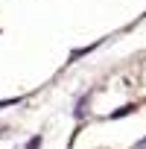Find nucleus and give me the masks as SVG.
Returning <instances> with one entry per match:
<instances>
[{
	"label": "nucleus",
	"mask_w": 146,
	"mask_h": 149,
	"mask_svg": "<svg viewBox=\"0 0 146 149\" xmlns=\"http://www.w3.org/2000/svg\"><path fill=\"white\" fill-rule=\"evenodd\" d=\"M38 146H41V137H32V140H29V146H26V149H38Z\"/></svg>",
	"instance_id": "f257e3e1"
}]
</instances>
